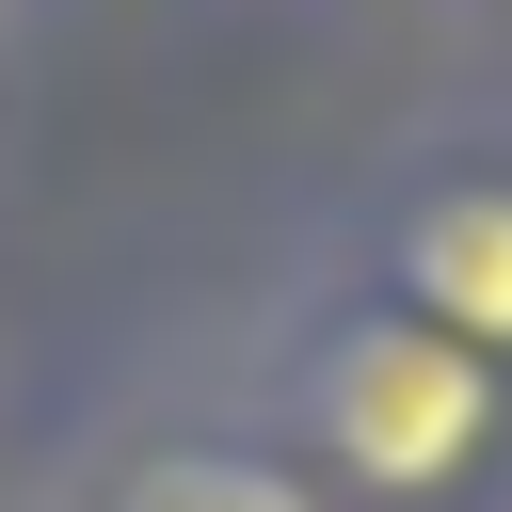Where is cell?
Segmentation results:
<instances>
[{
  "label": "cell",
  "instance_id": "obj_1",
  "mask_svg": "<svg viewBox=\"0 0 512 512\" xmlns=\"http://www.w3.org/2000/svg\"><path fill=\"white\" fill-rule=\"evenodd\" d=\"M320 432H336L368 480H448V464L496 432V384H480V352L432 336V320H352V336L320 352Z\"/></svg>",
  "mask_w": 512,
  "mask_h": 512
},
{
  "label": "cell",
  "instance_id": "obj_2",
  "mask_svg": "<svg viewBox=\"0 0 512 512\" xmlns=\"http://www.w3.org/2000/svg\"><path fill=\"white\" fill-rule=\"evenodd\" d=\"M400 288H416L432 336L512 352V192H432V208L400 224Z\"/></svg>",
  "mask_w": 512,
  "mask_h": 512
},
{
  "label": "cell",
  "instance_id": "obj_3",
  "mask_svg": "<svg viewBox=\"0 0 512 512\" xmlns=\"http://www.w3.org/2000/svg\"><path fill=\"white\" fill-rule=\"evenodd\" d=\"M128 512H304V480L240 464V448H176V464H144V480H128Z\"/></svg>",
  "mask_w": 512,
  "mask_h": 512
}]
</instances>
